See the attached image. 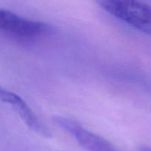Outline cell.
Listing matches in <instances>:
<instances>
[{
    "label": "cell",
    "mask_w": 151,
    "mask_h": 151,
    "mask_svg": "<svg viewBox=\"0 0 151 151\" xmlns=\"http://www.w3.org/2000/svg\"><path fill=\"white\" fill-rule=\"evenodd\" d=\"M111 15L151 36V6L139 0H95Z\"/></svg>",
    "instance_id": "1"
},
{
    "label": "cell",
    "mask_w": 151,
    "mask_h": 151,
    "mask_svg": "<svg viewBox=\"0 0 151 151\" xmlns=\"http://www.w3.org/2000/svg\"><path fill=\"white\" fill-rule=\"evenodd\" d=\"M0 31L15 39L32 41L49 35L51 25L19 16L10 10L0 9Z\"/></svg>",
    "instance_id": "2"
},
{
    "label": "cell",
    "mask_w": 151,
    "mask_h": 151,
    "mask_svg": "<svg viewBox=\"0 0 151 151\" xmlns=\"http://www.w3.org/2000/svg\"><path fill=\"white\" fill-rule=\"evenodd\" d=\"M52 121L56 125L70 134L80 145L88 151H119L103 137L91 132L77 121L63 116H55Z\"/></svg>",
    "instance_id": "3"
},
{
    "label": "cell",
    "mask_w": 151,
    "mask_h": 151,
    "mask_svg": "<svg viewBox=\"0 0 151 151\" xmlns=\"http://www.w3.org/2000/svg\"><path fill=\"white\" fill-rule=\"evenodd\" d=\"M0 101L11 106L31 130L44 137L50 138L52 137L48 128L38 119L33 111L20 96L0 87Z\"/></svg>",
    "instance_id": "4"
},
{
    "label": "cell",
    "mask_w": 151,
    "mask_h": 151,
    "mask_svg": "<svg viewBox=\"0 0 151 151\" xmlns=\"http://www.w3.org/2000/svg\"><path fill=\"white\" fill-rule=\"evenodd\" d=\"M139 151H151V147L147 145H141L139 147Z\"/></svg>",
    "instance_id": "5"
}]
</instances>
